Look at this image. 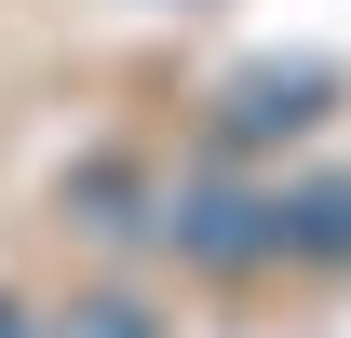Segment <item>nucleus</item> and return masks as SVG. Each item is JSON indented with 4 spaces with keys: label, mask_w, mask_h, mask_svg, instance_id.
<instances>
[{
    "label": "nucleus",
    "mask_w": 351,
    "mask_h": 338,
    "mask_svg": "<svg viewBox=\"0 0 351 338\" xmlns=\"http://www.w3.org/2000/svg\"><path fill=\"white\" fill-rule=\"evenodd\" d=\"M162 230H176L189 257H217V271H230V257H270V203H230V190H189Z\"/></svg>",
    "instance_id": "nucleus-1"
},
{
    "label": "nucleus",
    "mask_w": 351,
    "mask_h": 338,
    "mask_svg": "<svg viewBox=\"0 0 351 338\" xmlns=\"http://www.w3.org/2000/svg\"><path fill=\"white\" fill-rule=\"evenodd\" d=\"M270 257H351V176L284 190V203H270Z\"/></svg>",
    "instance_id": "nucleus-2"
},
{
    "label": "nucleus",
    "mask_w": 351,
    "mask_h": 338,
    "mask_svg": "<svg viewBox=\"0 0 351 338\" xmlns=\"http://www.w3.org/2000/svg\"><path fill=\"white\" fill-rule=\"evenodd\" d=\"M298 122H324V68H257L230 95V135H298Z\"/></svg>",
    "instance_id": "nucleus-3"
},
{
    "label": "nucleus",
    "mask_w": 351,
    "mask_h": 338,
    "mask_svg": "<svg viewBox=\"0 0 351 338\" xmlns=\"http://www.w3.org/2000/svg\"><path fill=\"white\" fill-rule=\"evenodd\" d=\"M0 338H27V325H14V311H0Z\"/></svg>",
    "instance_id": "nucleus-4"
}]
</instances>
